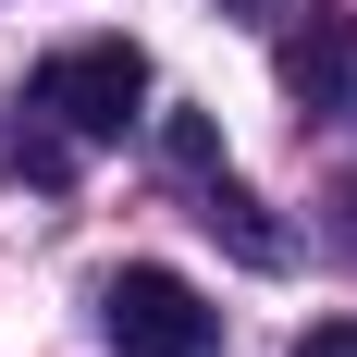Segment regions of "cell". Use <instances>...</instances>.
<instances>
[{
  "label": "cell",
  "instance_id": "5",
  "mask_svg": "<svg viewBox=\"0 0 357 357\" xmlns=\"http://www.w3.org/2000/svg\"><path fill=\"white\" fill-rule=\"evenodd\" d=\"M197 222H210V234H222L234 259H247V271H284V259H296V234H284L271 210H259V197H247L234 173H210V210H197Z\"/></svg>",
  "mask_w": 357,
  "mask_h": 357
},
{
  "label": "cell",
  "instance_id": "3",
  "mask_svg": "<svg viewBox=\"0 0 357 357\" xmlns=\"http://www.w3.org/2000/svg\"><path fill=\"white\" fill-rule=\"evenodd\" d=\"M271 74H284L296 111H333V99L357 86V25H345V13H296L284 50H271Z\"/></svg>",
  "mask_w": 357,
  "mask_h": 357
},
{
  "label": "cell",
  "instance_id": "4",
  "mask_svg": "<svg viewBox=\"0 0 357 357\" xmlns=\"http://www.w3.org/2000/svg\"><path fill=\"white\" fill-rule=\"evenodd\" d=\"M0 185H37V197L74 185V136L50 123V111H0Z\"/></svg>",
  "mask_w": 357,
  "mask_h": 357
},
{
  "label": "cell",
  "instance_id": "6",
  "mask_svg": "<svg viewBox=\"0 0 357 357\" xmlns=\"http://www.w3.org/2000/svg\"><path fill=\"white\" fill-rule=\"evenodd\" d=\"M160 160L210 185V173H222V136H210V111H160Z\"/></svg>",
  "mask_w": 357,
  "mask_h": 357
},
{
  "label": "cell",
  "instance_id": "1",
  "mask_svg": "<svg viewBox=\"0 0 357 357\" xmlns=\"http://www.w3.org/2000/svg\"><path fill=\"white\" fill-rule=\"evenodd\" d=\"M25 111H50L74 148L123 136V123L148 111V50L136 37H74V50H50V62L25 74Z\"/></svg>",
  "mask_w": 357,
  "mask_h": 357
},
{
  "label": "cell",
  "instance_id": "2",
  "mask_svg": "<svg viewBox=\"0 0 357 357\" xmlns=\"http://www.w3.org/2000/svg\"><path fill=\"white\" fill-rule=\"evenodd\" d=\"M99 333H111L123 357H210V345H222V308L185 284V271L136 259V271H111V284H99Z\"/></svg>",
  "mask_w": 357,
  "mask_h": 357
},
{
  "label": "cell",
  "instance_id": "7",
  "mask_svg": "<svg viewBox=\"0 0 357 357\" xmlns=\"http://www.w3.org/2000/svg\"><path fill=\"white\" fill-rule=\"evenodd\" d=\"M296 357H357V308H345V321H308V333H296Z\"/></svg>",
  "mask_w": 357,
  "mask_h": 357
}]
</instances>
